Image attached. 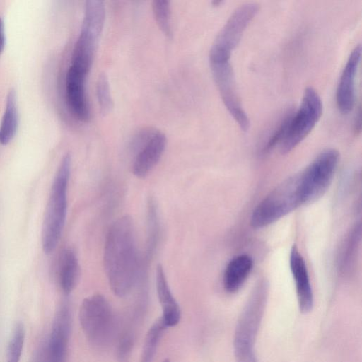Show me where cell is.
Returning a JSON list of instances; mask_svg holds the SVG:
<instances>
[{"label": "cell", "instance_id": "5", "mask_svg": "<svg viewBox=\"0 0 362 362\" xmlns=\"http://www.w3.org/2000/svg\"><path fill=\"white\" fill-rule=\"evenodd\" d=\"M303 205L300 173L279 185L255 209L250 223L255 228L269 226Z\"/></svg>", "mask_w": 362, "mask_h": 362}, {"label": "cell", "instance_id": "20", "mask_svg": "<svg viewBox=\"0 0 362 362\" xmlns=\"http://www.w3.org/2000/svg\"><path fill=\"white\" fill-rule=\"evenodd\" d=\"M25 339V329L22 322H17L12 331L6 354V362H20Z\"/></svg>", "mask_w": 362, "mask_h": 362}, {"label": "cell", "instance_id": "3", "mask_svg": "<svg viewBox=\"0 0 362 362\" xmlns=\"http://www.w3.org/2000/svg\"><path fill=\"white\" fill-rule=\"evenodd\" d=\"M79 322L86 339L96 349L108 346L116 334L115 315L107 300L100 294L83 299Z\"/></svg>", "mask_w": 362, "mask_h": 362}, {"label": "cell", "instance_id": "8", "mask_svg": "<svg viewBox=\"0 0 362 362\" xmlns=\"http://www.w3.org/2000/svg\"><path fill=\"white\" fill-rule=\"evenodd\" d=\"M339 159L337 150L326 149L300 172L303 205L319 199L326 192L333 180Z\"/></svg>", "mask_w": 362, "mask_h": 362}, {"label": "cell", "instance_id": "2", "mask_svg": "<svg viewBox=\"0 0 362 362\" xmlns=\"http://www.w3.org/2000/svg\"><path fill=\"white\" fill-rule=\"evenodd\" d=\"M71 165V156L66 153L61 160L52 185L42 228V247L46 254L55 249L64 226Z\"/></svg>", "mask_w": 362, "mask_h": 362}, {"label": "cell", "instance_id": "14", "mask_svg": "<svg viewBox=\"0 0 362 362\" xmlns=\"http://www.w3.org/2000/svg\"><path fill=\"white\" fill-rule=\"evenodd\" d=\"M290 267L296 284L299 310L307 313L313 306V293L305 260L296 245L291 250Z\"/></svg>", "mask_w": 362, "mask_h": 362}, {"label": "cell", "instance_id": "1", "mask_svg": "<svg viewBox=\"0 0 362 362\" xmlns=\"http://www.w3.org/2000/svg\"><path fill=\"white\" fill-rule=\"evenodd\" d=\"M104 268L112 292L119 297L137 285L141 262L132 218L124 215L110 226L104 245Z\"/></svg>", "mask_w": 362, "mask_h": 362}, {"label": "cell", "instance_id": "23", "mask_svg": "<svg viewBox=\"0 0 362 362\" xmlns=\"http://www.w3.org/2000/svg\"><path fill=\"white\" fill-rule=\"evenodd\" d=\"M6 44V35L4 23L1 18H0V55L3 52Z\"/></svg>", "mask_w": 362, "mask_h": 362}, {"label": "cell", "instance_id": "22", "mask_svg": "<svg viewBox=\"0 0 362 362\" xmlns=\"http://www.w3.org/2000/svg\"><path fill=\"white\" fill-rule=\"evenodd\" d=\"M96 95L100 112L105 116L109 114L113 108V100L108 78L105 74H101L96 83Z\"/></svg>", "mask_w": 362, "mask_h": 362}, {"label": "cell", "instance_id": "15", "mask_svg": "<svg viewBox=\"0 0 362 362\" xmlns=\"http://www.w3.org/2000/svg\"><path fill=\"white\" fill-rule=\"evenodd\" d=\"M156 279L157 295L163 312L160 317L167 327H175L180 320L181 310L160 264L157 267Z\"/></svg>", "mask_w": 362, "mask_h": 362}, {"label": "cell", "instance_id": "16", "mask_svg": "<svg viewBox=\"0 0 362 362\" xmlns=\"http://www.w3.org/2000/svg\"><path fill=\"white\" fill-rule=\"evenodd\" d=\"M253 267V261L247 255L235 257L227 264L223 274V287L228 293H235L243 286Z\"/></svg>", "mask_w": 362, "mask_h": 362}, {"label": "cell", "instance_id": "24", "mask_svg": "<svg viewBox=\"0 0 362 362\" xmlns=\"http://www.w3.org/2000/svg\"><path fill=\"white\" fill-rule=\"evenodd\" d=\"M354 131L356 133L360 132L361 131V111L359 110L358 112V115H356L354 124Z\"/></svg>", "mask_w": 362, "mask_h": 362}, {"label": "cell", "instance_id": "11", "mask_svg": "<svg viewBox=\"0 0 362 362\" xmlns=\"http://www.w3.org/2000/svg\"><path fill=\"white\" fill-rule=\"evenodd\" d=\"M209 64L213 78L224 105L240 128L247 131L250 127V119L242 105L230 62Z\"/></svg>", "mask_w": 362, "mask_h": 362}, {"label": "cell", "instance_id": "19", "mask_svg": "<svg viewBox=\"0 0 362 362\" xmlns=\"http://www.w3.org/2000/svg\"><path fill=\"white\" fill-rule=\"evenodd\" d=\"M161 317L157 319L149 327L144 342L141 362H153L159 342L167 329Z\"/></svg>", "mask_w": 362, "mask_h": 362}, {"label": "cell", "instance_id": "4", "mask_svg": "<svg viewBox=\"0 0 362 362\" xmlns=\"http://www.w3.org/2000/svg\"><path fill=\"white\" fill-rule=\"evenodd\" d=\"M266 301V288L257 287L239 317L233 340L236 362H257L254 346L264 315Z\"/></svg>", "mask_w": 362, "mask_h": 362}, {"label": "cell", "instance_id": "10", "mask_svg": "<svg viewBox=\"0 0 362 362\" xmlns=\"http://www.w3.org/2000/svg\"><path fill=\"white\" fill-rule=\"evenodd\" d=\"M71 328V313L68 303L58 308L47 339L38 351L35 362H66Z\"/></svg>", "mask_w": 362, "mask_h": 362}, {"label": "cell", "instance_id": "18", "mask_svg": "<svg viewBox=\"0 0 362 362\" xmlns=\"http://www.w3.org/2000/svg\"><path fill=\"white\" fill-rule=\"evenodd\" d=\"M18 127V111L16 92L11 88L6 95L4 112L0 124V144L2 145L9 144L16 136Z\"/></svg>", "mask_w": 362, "mask_h": 362}, {"label": "cell", "instance_id": "25", "mask_svg": "<svg viewBox=\"0 0 362 362\" xmlns=\"http://www.w3.org/2000/svg\"><path fill=\"white\" fill-rule=\"evenodd\" d=\"M163 362H170V361L168 358H165Z\"/></svg>", "mask_w": 362, "mask_h": 362}, {"label": "cell", "instance_id": "6", "mask_svg": "<svg viewBox=\"0 0 362 362\" xmlns=\"http://www.w3.org/2000/svg\"><path fill=\"white\" fill-rule=\"evenodd\" d=\"M322 114V100L313 87H307L298 109L293 112L279 150L286 154L296 148L313 130Z\"/></svg>", "mask_w": 362, "mask_h": 362}, {"label": "cell", "instance_id": "17", "mask_svg": "<svg viewBox=\"0 0 362 362\" xmlns=\"http://www.w3.org/2000/svg\"><path fill=\"white\" fill-rule=\"evenodd\" d=\"M80 275V267L75 252L70 248L62 251L59 261L58 279L64 293L69 294L76 286Z\"/></svg>", "mask_w": 362, "mask_h": 362}, {"label": "cell", "instance_id": "13", "mask_svg": "<svg viewBox=\"0 0 362 362\" xmlns=\"http://www.w3.org/2000/svg\"><path fill=\"white\" fill-rule=\"evenodd\" d=\"M87 75L70 66L66 73L65 83L69 108L77 119L85 122L89 120L90 115L85 90Z\"/></svg>", "mask_w": 362, "mask_h": 362}, {"label": "cell", "instance_id": "21", "mask_svg": "<svg viewBox=\"0 0 362 362\" xmlns=\"http://www.w3.org/2000/svg\"><path fill=\"white\" fill-rule=\"evenodd\" d=\"M153 14L160 30L168 37H171V9L170 3L167 0H155L152 4Z\"/></svg>", "mask_w": 362, "mask_h": 362}, {"label": "cell", "instance_id": "12", "mask_svg": "<svg viewBox=\"0 0 362 362\" xmlns=\"http://www.w3.org/2000/svg\"><path fill=\"white\" fill-rule=\"evenodd\" d=\"M361 57V46L358 45L350 54L339 78L336 90V103L343 114H348L354 105L355 81Z\"/></svg>", "mask_w": 362, "mask_h": 362}, {"label": "cell", "instance_id": "7", "mask_svg": "<svg viewBox=\"0 0 362 362\" xmlns=\"http://www.w3.org/2000/svg\"><path fill=\"white\" fill-rule=\"evenodd\" d=\"M259 5L246 3L235 8L216 37L209 52V63L230 62L247 27L257 15Z\"/></svg>", "mask_w": 362, "mask_h": 362}, {"label": "cell", "instance_id": "9", "mask_svg": "<svg viewBox=\"0 0 362 362\" xmlns=\"http://www.w3.org/2000/svg\"><path fill=\"white\" fill-rule=\"evenodd\" d=\"M165 135L153 127L139 131L131 142L132 173L138 177H146L157 165L166 146Z\"/></svg>", "mask_w": 362, "mask_h": 362}]
</instances>
